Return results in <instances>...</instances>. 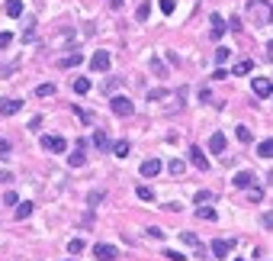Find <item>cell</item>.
<instances>
[{
	"label": "cell",
	"mask_w": 273,
	"mask_h": 261,
	"mask_svg": "<svg viewBox=\"0 0 273 261\" xmlns=\"http://www.w3.org/2000/svg\"><path fill=\"white\" fill-rule=\"evenodd\" d=\"M4 203H7V206H16V203H20V197H16V190H7V194H4Z\"/></svg>",
	"instance_id": "cell-33"
},
{
	"label": "cell",
	"mask_w": 273,
	"mask_h": 261,
	"mask_svg": "<svg viewBox=\"0 0 273 261\" xmlns=\"http://www.w3.org/2000/svg\"><path fill=\"white\" fill-rule=\"evenodd\" d=\"M167 171H171V174H177V178H180V174H183V171H187V164H183V161H177V158H174L171 164H167Z\"/></svg>",
	"instance_id": "cell-30"
},
{
	"label": "cell",
	"mask_w": 273,
	"mask_h": 261,
	"mask_svg": "<svg viewBox=\"0 0 273 261\" xmlns=\"http://www.w3.org/2000/svg\"><path fill=\"white\" fill-rule=\"evenodd\" d=\"M110 68V52H93L90 55V71H106Z\"/></svg>",
	"instance_id": "cell-6"
},
{
	"label": "cell",
	"mask_w": 273,
	"mask_h": 261,
	"mask_svg": "<svg viewBox=\"0 0 273 261\" xmlns=\"http://www.w3.org/2000/svg\"><path fill=\"white\" fill-rule=\"evenodd\" d=\"M20 110H23V100H16V97H4V100H0V116H16Z\"/></svg>",
	"instance_id": "cell-3"
},
{
	"label": "cell",
	"mask_w": 273,
	"mask_h": 261,
	"mask_svg": "<svg viewBox=\"0 0 273 261\" xmlns=\"http://www.w3.org/2000/svg\"><path fill=\"white\" fill-rule=\"evenodd\" d=\"M235 261H241V258H235Z\"/></svg>",
	"instance_id": "cell-45"
},
{
	"label": "cell",
	"mask_w": 273,
	"mask_h": 261,
	"mask_svg": "<svg viewBox=\"0 0 273 261\" xmlns=\"http://www.w3.org/2000/svg\"><path fill=\"white\" fill-rule=\"evenodd\" d=\"M151 71H154L157 77H167V68H164V62H161V58H151Z\"/></svg>",
	"instance_id": "cell-27"
},
{
	"label": "cell",
	"mask_w": 273,
	"mask_h": 261,
	"mask_svg": "<svg viewBox=\"0 0 273 261\" xmlns=\"http://www.w3.org/2000/svg\"><path fill=\"white\" fill-rule=\"evenodd\" d=\"M254 94H257V97H270V94H273V81H270V77H254Z\"/></svg>",
	"instance_id": "cell-8"
},
{
	"label": "cell",
	"mask_w": 273,
	"mask_h": 261,
	"mask_svg": "<svg viewBox=\"0 0 273 261\" xmlns=\"http://www.w3.org/2000/svg\"><path fill=\"white\" fill-rule=\"evenodd\" d=\"M148 236H154V239H164L167 232H164V229H157V226H151V229H148Z\"/></svg>",
	"instance_id": "cell-41"
},
{
	"label": "cell",
	"mask_w": 273,
	"mask_h": 261,
	"mask_svg": "<svg viewBox=\"0 0 273 261\" xmlns=\"http://www.w3.org/2000/svg\"><path fill=\"white\" fill-rule=\"evenodd\" d=\"M209 200H212V194H209V190H199V194L193 197V203H209Z\"/></svg>",
	"instance_id": "cell-34"
},
{
	"label": "cell",
	"mask_w": 273,
	"mask_h": 261,
	"mask_svg": "<svg viewBox=\"0 0 273 261\" xmlns=\"http://www.w3.org/2000/svg\"><path fill=\"white\" fill-rule=\"evenodd\" d=\"M7 16H23V0H7Z\"/></svg>",
	"instance_id": "cell-19"
},
{
	"label": "cell",
	"mask_w": 273,
	"mask_h": 261,
	"mask_svg": "<svg viewBox=\"0 0 273 261\" xmlns=\"http://www.w3.org/2000/svg\"><path fill=\"white\" fill-rule=\"evenodd\" d=\"M10 152H13V145L7 142V139H0V155H4V158H10Z\"/></svg>",
	"instance_id": "cell-35"
},
{
	"label": "cell",
	"mask_w": 273,
	"mask_h": 261,
	"mask_svg": "<svg viewBox=\"0 0 273 261\" xmlns=\"http://www.w3.org/2000/svg\"><path fill=\"white\" fill-rule=\"evenodd\" d=\"M248 190H251V194H248V197H251V200H254V203H257V200H260V197H263V190H260V187H248Z\"/></svg>",
	"instance_id": "cell-39"
},
{
	"label": "cell",
	"mask_w": 273,
	"mask_h": 261,
	"mask_svg": "<svg viewBox=\"0 0 273 261\" xmlns=\"http://www.w3.org/2000/svg\"><path fill=\"white\" fill-rule=\"evenodd\" d=\"M251 13L257 16V26L270 23V0H251Z\"/></svg>",
	"instance_id": "cell-2"
},
{
	"label": "cell",
	"mask_w": 273,
	"mask_h": 261,
	"mask_svg": "<svg viewBox=\"0 0 273 261\" xmlns=\"http://www.w3.org/2000/svg\"><path fill=\"white\" fill-rule=\"evenodd\" d=\"M251 71H254V62H251V58H241V62L235 65V74H238V77H244V74H251Z\"/></svg>",
	"instance_id": "cell-18"
},
{
	"label": "cell",
	"mask_w": 273,
	"mask_h": 261,
	"mask_svg": "<svg viewBox=\"0 0 273 261\" xmlns=\"http://www.w3.org/2000/svg\"><path fill=\"white\" fill-rule=\"evenodd\" d=\"M183 242H187V245H193V248H199V239L193 236V232H183Z\"/></svg>",
	"instance_id": "cell-36"
},
{
	"label": "cell",
	"mask_w": 273,
	"mask_h": 261,
	"mask_svg": "<svg viewBox=\"0 0 273 261\" xmlns=\"http://www.w3.org/2000/svg\"><path fill=\"white\" fill-rule=\"evenodd\" d=\"M235 187H241V190L244 187H254V174L251 171H238L235 174Z\"/></svg>",
	"instance_id": "cell-12"
},
{
	"label": "cell",
	"mask_w": 273,
	"mask_h": 261,
	"mask_svg": "<svg viewBox=\"0 0 273 261\" xmlns=\"http://www.w3.org/2000/svg\"><path fill=\"white\" fill-rule=\"evenodd\" d=\"M110 4H113V7H116V10H119V7H122V0H110Z\"/></svg>",
	"instance_id": "cell-44"
},
{
	"label": "cell",
	"mask_w": 273,
	"mask_h": 261,
	"mask_svg": "<svg viewBox=\"0 0 273 261\" xmlns=\"http://www.w3.org/2000/svg\"><path fill=\"white\" fill-rule=\"evenodd\" d=\"M148 13H151V4H148V0H142V4H138V10H135V20H138V23H145V20H148Z\"/></svg>",
	"instance_id": "cell-21"
},
{
	"label": "cell",
	"mask_w": 273,
	"mask_h": 261,
	"mask_svg": "<svg viewBox=\"0 0 273 261\" xmlns=\"http://www.w3.org/2000/svg\"><path fill=\"white\" fill-rule=\"evenodd\" d=\"M232 248H235V239H215L212 242V255L215 258H228V255H232Z\"/></svg>",
	"instance_id": "cell-4"
},
{
	"label": "cell",
	"mask_w": 273,
	"mask_h": 261,
	"mask_svg": "<svg viewBox=\"0 0 273 261\" xmlns=\"http://www.w3.org/2000/svg\"><path fill=\"white\" fill-rule=\"evenodd\" d=\"M55 94V84H39L36 87V97H51Z\"/></svg>",
	"instance_id": "cell-28"
},
{
	"label": "cell",
	"mask_w": 273,
	"mask_h": 261,
	"mask_svg": "<svg viewBox=\"0 0 273 261\" xmlns=\"http://www.w3.org/2000/svg\"><path fill=\"white\" fill-rule=\"evenodd\" d=\"M154 174H161V161H157V158L142 161V178H154Z\"/></svg>",
	"instance_id": "cell-10"
},
{
	"label": "cell",
	"mask_w": 273,
	"mask_h": 261,
	"mask_svg": "<svg viewBox=\"0 0 273 261\" xmlns=\"http://www.w3.org/2000/svg\"><path fill=\"white\" fill-rule=\"evenodd\" d=\"M135 194H138V200H154V190H151V187H145V184H138V187H135Z\"/></svg>",
	"instance_id": "cell-26"
},
{
	"label": "cell",
	"mask_w": 273,
	"mask_h": 261,
	"mask_svg": "<svg viewBox=\"0 0 273 261\" xmlns=\"http://www.w3.org/2000/svg\"><path fill=\"white\" fill-rule=\"evenodd\" d=\"M129 149H132L129 142H116V145H113V155H116V158H126V155H129Z\"/></svg>",
	"instance_id": "cell-25"
},
{
	"label": "cell",
	"mask_w": 273,
	"mask_h": 261,
	"mask_svg": "<svg viewBox=\"0 0 273 261\" xmlns=\"http://www.w3.org/2000/svg\"><path fill=\"white\" fill-rule=\"evenodd\" d=\"M93 145H96V149H103V152H106V149H110V136L96 129V133H93Z\"/></svg>",
	"instance_id": "cell-20"
},
{
	"label": "cell",
	"mask_w": 273,
	"mask_h": 261,
	"mask_svg": "<svg viewBox=\"0 0 273 261\" xmlns=\"http://www.w3.org/2000/svg\"><path fill=\"white\" fill-rule=\"evenodd\" d=\"M164 258H171V261H187V255H180V251H164Z\"/></svg>",
	"instance_id": "cell-38"
},
{
	"label": "cell",
	"mask_w": 273,
	"mask_h": 261,
	"mask_svg": "<svg viewBox=\"0 0 273 261\" xmlns=\"http://www.w3.org/2000/svg\"><path fill=\"white\" fill-rule=\"evenodd\" d=\"M32 206H36V203H29V200H20V203H16V220H26V216H32Z\"/></svg>",
	"instance_id": "cell-16"
},
{
	"label": "cell",
	"mask_w": 273,
	"mask_h": 261,
	"mask_svg": "<svg viewBox=\"0 0 273 261\" xmlns=\"http://www.w3.org/2000/svg\"><path fill=\"white\" fill-rule=\"evenodd\" d=\"M196 216H199V220H206V223H215L219 210H212V206H196Z\"/></svg>",
	"instance_id": "cell-14"
},
{
	"label": "cell",
	"mask_w": 273,
	"mask_h": 261,
	"mask_svg": "<svg viewBox=\"0 0 273 261\" xmlns=\"http://www.w3.org/2000/svg\"><path fill=\"white\" fill-rule=\"evenodd\" d=\"M39 145L48 152H65V139H58V136H39Z\"/></svg>",
	"instance_id": "cell-7"
},
{
	"label": "cell",
	"mask_w": 273,
	"mask_h": 261,
	"mask_svg": "<svg viewBox=\"0 0 273 261\" xmlns=\"http://www.w3.org/2000/svg\"><path fill=\"white\" fill-rule=\"evenodd\" d=\"M81 62H84L81 52H71L68 58H61V62H58V68H74V65H81Z\"/></svg>",
	"instance_id": "cell-17"
},
{
	"label": "cell",
	"mask_w": 273,
	"mask_h": 261,
	"mask_svg": "<svg viewBox=\"0 0 273 261\" xmlns=\"http://www.w3.org/2000/svg\"><path fill=\"white\" fill-rule=\"evenodd\" d=\"M90 91V81H87V77H77L74 81V94H87Z\"/></svg>",
	"instance_id": "cell-29"
},
{
	"label": "cell",
	"mask_w": 273,
	"mask_h": 261,
	"mask_svg": "<svg viewBox=\"0 0 273 261\" xmlns=\"http://www.w3.org/2000/svg\"><path fill=\"white\" fill-rule=\"evenodd\" d=\"M68 251H71V255H81V251H84V239H71V245H68Z\"/></svg>",
	"instance_id": "cell-31"
},
{
	"label": "cell",
	"mask_w": 273,
	"mask_h": 261,
	"mask_svg": "<svg viewBox=\"0 0 273 261\" xmlns=\"http://www.w3.org/2000/svg\"><path fill=\"white\" fill-rule=\"evenodd\" d=\"M116 87H119V81H106V87H103V91H106L110 97H113V91H116Z\"/></svg>",
	"instance_id": "cell-43"
},
{
	"label": "cell",
	"mask_w": 273,
	"mask_h": 261,
	"mask_svg": "<svg viewBox=\"0 0 273 261\" xmlns=\"http://www.w3.org/2000/svg\"><path fill=\"white\" fill-rule=\"evenodd\" d=\"M93 258H100V261H116L119 258V251L106 245V242H100V245H93Z\"/></svg>",
	"instance_id": "cell-5"
},
{
	"label": "cell",
	"mask_w": 273,
	"mask_h": 261,
	"mask_svg": "<svg viewBox=\"0 0 273 261\" xmlns=\"http://www.w3.org/2000/svg\"><path fill=\"white\" fill-rule=\"evenodd\" d=\"M10 42H13V36H10V32H0V49H7Z\"/></svg>",
	"instance_id": "cell-40"
},
{
	"label": "cell",
	"mask_w": 273,
	"mask_h": 261,
	"mask_svg": "<svg viewBox=\"0 0 273 261\" xmlns=\"http://www.w3.org/2000/svg\"><path fill=\"white\" fill-rule=\"evenodd\" d=\"M190 161L196 164V171H209V161H206V155H202V152L196 149V145L190 149Z\"/></svg>",
	"instance_id": "cell-9"
},
{
	"label": "cell",
	"mask_w": 273,
	"mask_h": 261,
	"mask_svg": "<svg viewBox=\"0 0 273 261\" xmlns=\"http://www.w3.org/2000/svg\"><path fill=\"white\" fill-rule=\"evenodd\" d=\"M209 152H212V155H222L225 152V136L222 133H212V139H209Z\"/></svg>",
	"instance_id": "cell-11"
},
{
	"label": "cell",
	"mask_w": 273,
	"mask_h": 261,
	"mask_svg": "<svg viewBox=\"0 0 273 261\" xmlns=\"http://www.w3.org/2000/svg\"><path fill=\"white\" fill-rule=\"evenodd\" d=\"M167 97V91H151V94H148V100H164Z\"/></svg>",
	"instance_id": "cell-42"
},
{
	"label": "cell",
	"mask_w": 273,
	"mask_h": 261,
	"mask_svg": "<svg viewBox=\"0 0 273 261\" xmlns=\"http://www.w3.org/2000/svg\"><path fill=\"white\" fill-rule=\"evenodd\" d=\"M235 136H238V142H241V145H248V142H251V139H254L248 126H238V129H235Z\"/></svg>",
	"instance_id": "cell-22"
},
{
	"label": "cell",
	"mask_w": 273,
	"mask_h": 261,
	"mask_svg": "<svg viewBox=\"0 0 273 261\" xmlns=\"http://www.w3.org/2000/svg\"><path fill=\"white\" fill-rule=\"evenodd\" d=\"M222 36H225V20H222V16H219V13H215V16H212V39L219 42V39H222Z\"/></svg>",
	"instance_id": "cell-15"
},
{
	"label": "cell",
	"mask_w": 273,
	"mask_h": 261,
	"mask_svg": "<svg viewBox=\"0 0 273 261\" xmlns=\"http://www.w3.org/2000/svg\"><path fill=\"white\" fill-rule=\"evenodd\" d=\"M110 110L116 113V116H132V113H135V103L119 94V97H110Z\"/></svg>",
	"instance_id": "cell-1"
},
{
	"label": "cell",
	"mask_w": 273,
	"mask_h": 261,
	"mask_svg": "<svg viewBox=\"0 0 273 261\" xmlns=\"http://www.w3.org/2000/svg\"><path fill=\"white\" fill-rule=\"evenodd\" d=\"M228 55H232V49L219 46V52H215V62H219V65H222V62H228Z\"/></svg>",
	"instance_id": "cell-32"
},
{
	"label": "cell",
	"mask_w": 273,
	"mask_h": 261,
	"mask_svg": "<svg viewBox=\"0 0 273 261\" xmlns=\"http://www.w3.org/2000/svg\"><path fill=\"white\" fill-rule=\"evenodd\" d=\"M157 7H161V13H164V16H171L174 10H177V0H157Z\"/></svg>",
	"instance_id": "cell-23"
},
{
	"label": "cell",
	"mask_w": 273,
	"mask_h": 261,
	"mask_svg": "<svg viewBox=\"0 0 273 261\" xmlns=\"http://www.w3.org/2000/svg\"><path fill=\"white\" fill-rule=\"evenodd\" d=\"M68 164H71V168H84V164H87V155H84V149H74L71 155H68Z\"/></svg>",
	"instance_id": "cell-13"
},
{
	"label": "cell",
	"mask_w": 273,
	"mask_h": 261,
	"mask_svg": "<svg viewBox=\"0 0 273 261\" xmlns=\"http://www.w3.org/2000/svg\"><path fill=\"white\" fill-rule=\"evenodd\" d=\"M270 155H273V142L267 139V142H260V145H257V158H270Z\"/></svg>",
	"instance_id": "cell-24"
},
{
	"label": "cell",
	"mask_w": 273,
	"mask_h": 261,
	"mask_svg": "<svg viewBox=\"0 0 273 261\" xmlns=\"http://www.w3.org/2000/svg\"><path fill=\"white\" fill-rule=\"evenodd\" d=\"M100 200H103V190H93V194L87 197V203H90V206H96V203H100Z\"/></svg>",
	"instance_id": "cell-37"
}]
</instances>
